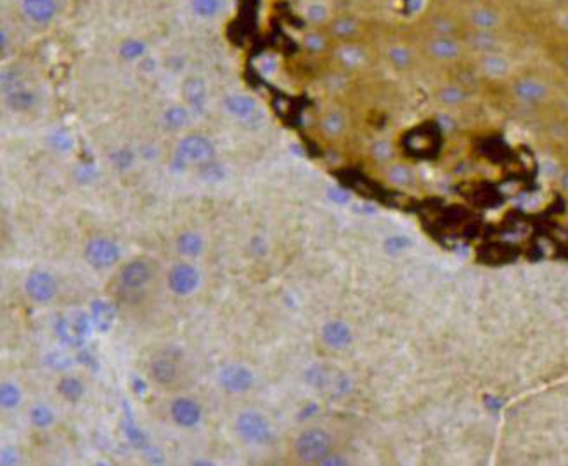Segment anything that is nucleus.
I'll list each match as a JSON object with an SVG mask.
<instances>
[{"label": "nucleus", "instance_id": "1", "mask_svg": "<svg viewBox=\"0 0 568 466\" xmlns=\"http://www.w3.org/2000/svg\"><path fill=\"white\" fill-rule=\"evenodd\" d=\"M293 448L295 456L300 463L321 465V461L334 450V438L326 428L310 426V428L298 433Z\"/></svg>", "mask_w": 568, "mask_h": 466}, {"label": "nucleus", "instance_id": "2", "mask_svg": "<svg viewBox=\"0 0 568 466\" xmlns=\"http://www.w3.org/2000/svg\"><path fill=\"white\" fill-rule=\"evenodd\" d=\"M236 433L250 445H268L274 441V428L266 414L259 411H243L236 416Z\"/></svg>", "mask_w": 568, "mask_h": 466}, {"label": "nucleus", "instance_id": "3", "mask_svg": "<svg viewBox=\"0 0 568 466\" xmlns=\"http://www.w3.org/2000/svg\"><path fill=\"white\" fill-rule=\"evenodd\" d=\"M184 366L181 363V356L172 351H161L153 356L149 363V378L158 387L165 390H174L181 387L184 380Z\"/></svg>", "mask_w": 568, "mask_h": 466}, {"label": "nucleus", "instance_id": "4", "mask_svg": "<svg viewBox=\"0 0 568 466\" xmlns=\"http://www.w3.org/2000/svg\"><path fill=\"white\" fill-rule=\"evenodd\" d=\"M84 258L92 269L106 271L120 262L122 258V250L113 239L104 238V236H96L85 243Z\"/></svg>", "mask_w": 568, "mask_h": 466}, {"label": "nucleus", "instance_id": "5", "mask_svg": "<svg viewBox=\"0 0 568 466\" xmlns=\"http://www.w3.org/2000/svg\"><path fill=\"white\" fill-rule=\"evenodd\" d=\"M215 157V146L206 135L193 134L182 139L177 146V160L184 165H206Z\"/></svg>", "mask_w": 568, "mask_h": 466}, {"label": "nucleus", "instance_id": "6", "mask_svg": "<svg viewBox=\"0 0 568 466\" xmlns=\"http://www.w3.org/2000/svg\"><path fill=\"white\" fill-rule=\"evenodd\" d=\"M201 274L189 262H177L166 273V286L175 297H189L200 288Z\"/></svg>", "mask_w": 568, "mask_h": 466}, {"label": "nucleus", "instance_id": "7", "mask_svg": "<svg viewBox=\"0 0 568 466\" xmlns=\"http://www.w3.org/2000/svg\"><path fill=\"white\" fill-rule=\"evenodd\" d=\"M57 290L59 286H57L56 278L49 271L35 269L25 279L26 297L38 305L50 304L57 297Z\"/></svg>", "mask_w": 568, "mask_h": 466}, {"label": "nucleus", "instance_id": "8", "mask_svg": "<svg viewBox=\"0 0 568 466\" xmlns=\"http://www.w3.org/2000/svg\"><path fill=\"white\" fill-rule=\"evenodd\" d=\"M219 385L225 394H246L255 385V375L244 364H225L219 371Z\"/></svg>", "mask_w": 568, "mask_h": 466}, {"label": "nucleus", "instance_id": "9", "mask_svg": "<svg viewBox=\"0 0 568 466\" xmlns=\"http://www.w3.org/2000/svg\"><path fill=\"white\" fill-rule=\"evenodd\" d=\"M154 271L144 258H134L123 263L118 271V283L125 291H142L151 285Z\"/></svg>", "mask_w": 568, "mask_h": 466}, {"label": "nucleus", "instance_id": "10", "mask_svg": "<svg viewBox=\"0 0 568 466\" xmlns=\"http://www.w3.org/2000/svg\"><path fill=\"white\" fill-rule=\"evenodd\" d=\"M169 414L175 426L191 430L200 426L201 419H203V407L196 399L189 397V395H178L170 402Z\"/></svg>", "mask_w": 568, "mask_h": 466}, {"label": "nucleus", "instance_id": "11", "mask_svg": "<svg viewBox=\"0 0 568 466\" xmlns=\"http://www.w3.org/2000/svg\"><path fill=\"white\" fill-rule=\"evenodd\" d=\"M428 56L433 57L435 61L442 63H453L458 61L462 54V44L458 40V37H431L426 42Z\"/></svg>", "mask_w": 568, "mask_h": 466}, {"label": "nucleus", "instance_id": "12", "mask_svg": "<svg viewBox=\"0 0 568 466\" xmlns=\"http://www.w3.org/2000/svg\"><path fill=\"white\" fill-rule=\"evenodd\" d=\"M321 338L333 351H343L353 341L352 328L340 319L328 321L321 329Z\"/></svg>", "mask_w": 568, "mask_h": 466}, {"label": "nucleus", "instance_id": "13", "mask_svg": "<svg viewBox=\"0 0 568 466\" xmlns=\"http://www.w3.org/2000/svg\"><path fill=\"white\" fill-rule=\"evenodd\" d=\"M468 23L472 30H489L497 32L501 26V14L490 6H475L468 11Z\"/></svg>", "mask_w": 568, "mask_h": 466}, {"label": "nucleus", "instance_id": "14", "mask_svg": "<svg viewBox=\"0 0 568 466\" xmlns=\"http://www.w3.org/2000/svg\"><path fill=\"white\" fill-rule=\"evenodd\" d=\"M23 11L30 21L47 25L57 13L56 0H23Z\"/></svg>", "mask_w": 568, "mask_h": 466}, {"label": "nucleus", "instance_id": "15", "mask_svg": "<svg viewBox=\"0 0 568 466\" xmlns=\"http://www.w3.org/2000/svg\"><path fill=\"white\" fill-rule=\"evenodd\" d=\"M513 92L527 104H537L547 97V85L537 79H521L515 84Z\"/></svg>", "mask_w": 568, "mask_h": 466}, {"label": "nucleus", "instance_id": "16", "mask_svg": "<svg viewBox=\"0 0 568 466\" xmlns=\"http://www.w3.org/2000/svg\"><path fill=\"white\" fill-rule=\"evenodd\" d=\"M465 44L480 54L499 52L501 38L496 32H489V30H472L466 35Z\"/></svg>", "mask_w": 568, "mask_h": 466}, {"label": "nucleus", "instance_id": "17", "mask_svg": "<svg viewBox=\"0 0 568 466\" xmlns=\"http://www.w3.org/2000/svg\"><path fill=\"white\" fill-rule=\"evenodd\" d=\"M175 248L186 258H198L205 251V238L196 231H184L175 239Z\"/></svg>", "mask_w": 568, "mask_h": 466}, {"label": "nucleus", "instance_id": "18", "mask_svg": "<svg viewBox=\"0 0 568 466\" xmlns=\"http://www.w3.org/2000/svg\"><path fill=\"white\" fill-rule=\"evenodd\" d=\"M56 392L66 402L79 404L85 397V383L76 376H61L56 383Z\"/></svg>", "mask_w": 568, "mask_h": 466}, {"label": "nucleus", "instance_id": "19", "mask_svg": "<svg viewBox=\"0 0 568 466\" xmlns=\"http://www.w3.org/2000/svg\"><path fill=\"white\" fill-rule=\"evenodd\" d=\"M224 106L232 116H236V118H241V120L251 118V116L256 113V110H259V106H256V101L246 94L229 96L227 99H225Z\"/></svg>", "mask_w": 568, "mask_h": 466}, {"label": "nucleus", "instance_id": "20", "mask_svg": "<svg viewBox=\"0 0 568 466\" xmlns=\"http://www.w3.org/2000/svg\"><path fill=\"white\" fill-rule=\"evenodd\" d=\"M182 94H184L186 101H188L189 106L193 108V110H196V111L205 110L206 85H205V81L200 79V76H189V79L184 81Z\"/></svg>", "mask_w": 568, "mask_h": 466}, {"label": "nucleus", "instance_id": "21", "mask_svg": "<svg viewBox=\"0 0 568 466\" xmlns=\"http://www.w3.org/2000/svg\"><path fill=\"white\" fill-rule=\"evenodd\" d=\"M480 68L485 75L492 76V79H501V76L508 75L511 64H509L508 57L503 56L501 52H489L482 54Z\"/></svg>", "mask_w": 568, "mask_h": 466}, {"label": "nucleus", "instance_id": "22", "mask_svg": "<svg viewBox=\"0 0 568 466\" xmlns=\"http://www.w3.org/2000/svg\"><path fill=\"white\" fill-rule=\"evenodd\" d=\"M6 104L13 111L25 113L32 110L35 104H37V96H35V92L28 91L25 87H14L7 91Z\"/></svg>", "mask_w": 568, "mask_h": 466}, {"label": "nucleus", "instance_id": "23", "mask_svg": "<svg viewBox=\"0 0 568 466\" xmlns=\"http://www.w3.org/2000/svg\"><path fill=\"white\" fill-rule=\"evenodd\" d=\"M30 423L38 430H47L56 423V413L49 404L37 402L30 409Z\"/></svg>", "mask_w": 568, "mask_h": 466}, {"label": "nucleus", "instance_id": "24", "mask_svg": "<svg viewBox=\"0 0 568 466\" xmlns=\"http://www.w3.org/2000/svg\"><path fill=\"white\" fill-rule=\"evenodd\" d=\"M161 120L163 125L169 130H181L189 123V111L184 106H181V104H174V106L166 108L163 111Z\"/></svg>", "mask_w": 568, "mask_h": 466}, {"label": "nucleus", "instance_id": "25", "mask_svg": "<svg viewBox=\"0 0 568 466\" xmlns=\"http://www.w3.org/2000/svg\"><path fill=\"white\" fill-rule=\"evenodd\" d=\"M21 401H23V392L18 383L11 382V380L2 382V385H0V406H2V409L6 411L16 409L19 404H21Z\"/></svg>", "mask_w": 568, "mask_h": 466}, {"label": "nucleus", "instance_id": "26", "mask_svg": "<svg viewBox=\"0 0 568 466\" xmlns=\"http://www.w3.org/2000/svg\"><path fill=\"white\" fill-rule=\"evenodd\" d=\"M387 59L395 69H409L414 63V54L407 45L397 44L387 50Z\"/></svg>", "mask_w": 568, "mask_h": 466}, {"label": "nucleus", "instance_id": "27", "mask_svg": "<svg viewBox=\"0 0 568 466\" xmlns=\"http://www.w3.org/2000/svg\"><path fill=\"white\" fill-rule=\"evenodd\" d=\"M468 99V92L459 85H445L441 91L437 92V101L442 103L443 106H459Z\"/></svg>", "mask_w": 568, "mask_h": 466}, {"label": "nucleus", "instance_id": "28", "mask_svg": "<svg viewBox=\"0 0 568 466\" xmlns=\"http://www.w3.org/2000/svg\"><path fill=\"white\" fill-rule=\"evenodd\" d=\"M345 127H347V120L340 111H329L321 120V129L329 137H338L345 130Z\"/></svg>", "mask_w": 568, "mask_h": 466}, {"label": "nucleus", "instance_id": "29", "mask_svg": "<svg viewBox=\"0 0 568 466\" xmlns=\"http://www.w3.org/2000/svg\"><path fill=\"white\" fill-rule=\"evenodd\" d=\"M357 32H359V21L352 16L336 18L331 25V33L336 38H341V40L352 38Z\"/></svg>", "mask_w": 568, "mask_h": 466}, {"label": "nucleus", "instance_id": "30", "mask_svg": "<svg viewBox=\"0 0 568 466\" xmlns=\"http://www.w3.org/2000/svg\"><path fill=\"white\" fill-rule=\"evenodd\" d=\"M338 59L347 66V68H357V66L364 63L365 54L359 45L343 44L340 49H338Z\"/></svg>", "mask_w": 568, "mask_h": 466}, {"label": "nucleus", "instance_id": "31", "mask_svg": "<svg viewBox=\"0 0 568 466\" xmlns=\"http://www.w3.org/2000/svg\"><path fill=\"white\" fill-rule=\"evenodd\" d=\"M388 181L392 182L394 186H399V188H407L414 182V174L407 165H400V163H395L388 169L387 172Z\"/></svg>", "mask_w": 568, "mask_h": 466}, {"label": "nucleus", "instance_id": "32", "mask_svg": "<svg viewBox=\"0 0 568 466\" xmlns=\"http://www.w3.org/2000/svg\"><path fill=\"white\" fill-rule=\"evenodd\" d=\"M92 316H94L97 328L104 329V331L110 329L113 319H115V312H113L111 307L104 304V302H96L94 307H92Z\"/></svg>", "mask_w": 568, "mask_h": 466}, {"label": "nucleus", "instance_id": "33", "mask_svg": "<svg viewBox=\"0 0 568 466\" xmlns=\"http://www.w3.org/2000/svg\"><path fill=\"white\" fill-rule=\"evenodd\" d=\"M222 7V0H193V11L201 18L215 16Z\"/></svg>", "mask_w": 568, "mask_h": 466}, {"label": "nucleus", "instance_id": "34", "mask_svg": "<svg viewBox=\"0 0 568 466\" xmlns=\"http://www.w3.org/2000/svg\"><path fill=\"white\" fill-rule=\"evenodd\" d=\"M431 30H433L435 37H456L458 26L450 18L442 16L431 23Z\"/></svg>", "mask_w": 568, "mask_h": 466}, {"label": "nucleus", "instance_id": "35", "mask_svg": "<svg viewBox=\"0 0 568 466\" xmlns=\"http://www.w3.org/2000/svg\"><path fill=\"white\" fill-rule=\"evenodd\" d=\"M328 7L324 6V4H310L309 7H307V13H305V18L309 19L312 25H322V23L328 19Z\"/></svg>", "mask_w": 568, "mask_h": 466}, {"label": "nucleus", "instance_id": "36", "mask_svg": "<svg viewBox=\"0 0 568 466\" xmlns=\"http://www.w3.org/2000/svg\"><path fill=\"white\" fill-rule=\"evenodd\" d=\"M303 45H305L307 50L317 54V52H322V50L326 49L328 42H326L324 35H321L319 32H310L303 37Z\"/></svg>", "mask_w": 568, "mask_h": 466}, {"label": "nucleus", "instance_id": "37", "mask_svg": "<svg viewBox=\"0 0 568 466\" xmlns=\"http://www.w3.org/2000/svg\"><path fill=\"white\" fill-rule=\"evenodd\" d=\"M120 52L125 59H137L141 57L144 52H146V47H144L142 42L139 40H127L123 42V45L120 47Z\"/></svg>", "mask_w": 568, "mask_h": 466}, {"label": "nucleus", "instance_id": "38", "mask_svg": "<svg viewBox=\"0 0 568 466\" xmlns=\"http://www.w3.org/2000/svg\"><path fill=\"white\" fill-rule=\"evenodd\" d=\"M394 154V147H392L390 142L387 141H380L373 146V157L380 161H388Z\"/></svg>", "mask_w": 568, "mask_h": 466}, {"label": "nucleus", "instance_id": "39", "mask_svg": "<svg viewBox=\"0 0 568 466\" xmlns=\"http://www.w3.org/2000/svg\"><path fill=\"white\" fill-rule=\"evenodd\" d=\"M111 160L115 161V165L118 166V169H128V166L132 165V161H134V157H132L130 151H116L115 154L111 157Z\"/></svg>", "mask_w": 568, "mask_h": 466}, {"label": "nucleus", "instance_id": "40", "mask_svg": "<svg viewBox=\"0 0 568 466\" xmlns=\"http://www.w3.org/2000/svg\"><path fill=\"white\" fill-rule=\"evenodd\" d=\"M0 463L4 466H11V465H18L19 463V453L13 448H4L2 453H0Z\"/></svg>", "mask_w": 568, "mask_h": 466}, {"label": "nucleus", "instance_id": "41", "mask_svg": "<svg viewBox=\"0 0 568 466\" xmlns=\"http://www.w3.org/2000/svg\"><path fill=\"white\" fill-rule=\"evenodd\" d=\"M321 465L322 466H326V465H329V466H347V465H350V461H348V458H345L343 454H340V453H333L329 454L328 458H324V460L321 461Z\"/></svg>", "mask_w": 568, "mask_h": 466}, {"label": "nucleus", "instance_id": "42", "mask_svg": "<svg viewBox=\"0 0 568 466\" xmlns=\"http://www.w3.org/2000/svg\"><path fill=\"white\" fill-rule=\"evenodd\" d=\"M0 45H2V50H6L7 47V30L2 28V32H0Z\"/></svg>", "mask_w": 568, "mask_h": 466}, {"label": "nucleus", "instance_id": "43", "mask_svg": "<svg viewBox=\"0 0 568 466\" xmlns=\"http://www.w3.org/2000/svg\"><path fill=\"white\" fill-rule=\"evenodd\" d=\"M563 68H565V72L568 73V54L565 57H563Z\"/></svg>", "mask_w": 568, "mask_h": 466}, {"label": "nucleus", "instance_id": "44", "mask_svg": "<svg viewBox=\"0 0 568 466\" xmlns=\"http://www.w3.org/2000/svg\"><path fill=\"white\" fill-rule=\"evenodd\" d=\"M454 2H459V4H468V2H472V0H454Z\"/></svg>", "mask_w": 568, "mask_h": 466}, {"label": "nucleus", "instance_id": "45", "mask_svg": "<svg viewBox=\"0 0 568 466\" xmlns=\"http://www.w3.org/2000/svg\"><path fill=\"white\" fill-rule=\"evenodd\" d=\"M565 23H567V26H568V14L565 16Z\"/></svg>", "mask_w": 568, "mask_h": 466}]
</instances>
